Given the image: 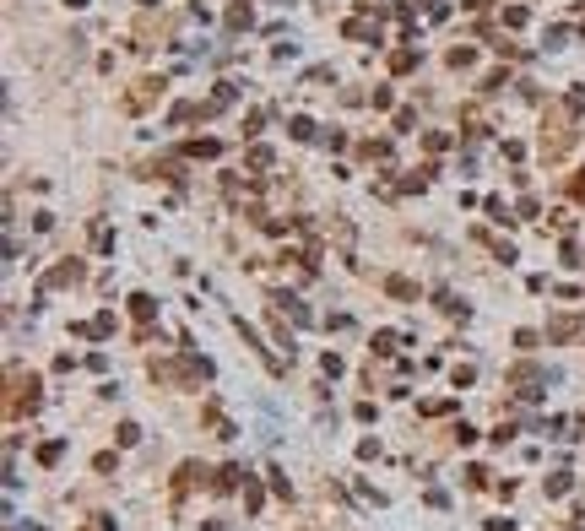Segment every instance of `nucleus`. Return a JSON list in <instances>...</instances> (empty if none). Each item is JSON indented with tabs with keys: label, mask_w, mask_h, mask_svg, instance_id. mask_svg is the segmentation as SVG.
Listing matches in <instances>:
<instances>
[{
	"label": "nucleus",
	"mask_w": 585,
	"mask_h": 531,
	"mask_svg": "<svg viewBox=\"0 0 585 531\" xmlns=\"http://www.w3.org/2000/svg\"><path fill=\"white\" fill-rule=\"evenodd\" d=\"M228 27H249V6H244V0L233 6V11H228Z\"/></svg>",
	"instance_id": "8"
},
{
	"label": "nucleus",
	"mask_w": 585,
	"mask_h": 531,
	"mask_svg": "<svg viewBox=\"0 0 585 531\" xmlns=\"http://www.w3.org/2000/svg\"><path fill=\"white\" fill-rule=\"evenodd\" d=\"M158 92H163V82H136V92H130L125 103H130V109H146V103L158 98Z\"/></svg>",
	"instance_id": "2"
},
{
	"label": "nucleus",
	"mask_w": 585,
	"mask_h": 531,
	"mask_svg": "<svg viewBox=\"0 0 585 531\" xmlns=\"http://www.w3.org/2000/svg\"><path fill=\"white\" fill-rule=\"evenodd\" d=\"M574 195H580V201H585V168H580V179H574Z\"/></svg>",
	"instance_id": "9"
},
{
	"label": "nucleus",
	"mask_w": 585,
	"mask_h": 531,
	"mask_svg": "<svg viewBox=\"0 0 585 531\" xmlns=\"http://www.w3.org/2000/svg\"><path fill=\"white\" fill-rule=\"evenodd\" d=\"M390 65H396V71H412V65H418V55H412V49H396V55H390Z\"/></svg>",
	"instance_id": "6"
},
{
	"label": "nucleus",
	"mask_w": 585,
	"mask_h": 531,
	"mask_svg": "<svg viewBox=\"0 0 585 531\" xmlns=\"http://www.w3.org/2000/svg\"><path fill=\"white\" fill-rule=\"evenodd\" d=\"M249 168H271V146H249Z\"/></svg>",
	"instance_id": "5"
},
{
	"label": "nucleus",
	"mask_w": 585,
	"mask_h": 531,
	"mask_svg": "<svg viewBox=\"0 0 585 531\" xmlns=\"http://www.w3.org/2000/svg\"><path fill=\"white\" fill-rule=\"evenodd\" d=\"M347 39H374L380 43V27L374 22H347Z\"/></svg>",
	"instance_id": "3"
},
{
	"label": "nucleus",
	"mask_w": 585,
	"mask_h": 531,
	"mask_svg": "<svg viewBox=\"0 0 585 531\" xmlns=\"http://www.w3.org/2000/svg\"><path fill=\"white\" fill-rule=\"evenodd\" d=\"M547 336L553 342H569V336H580V320L574 315H558V320H547Z\"/></svg>",
	"instance_id": "1"
},
{
	"label": "nucleus",
	"mask_w": 585,
	"mask_h": 531,
	"mask_svg": "<svg viewBox=\"0 0 585 531\" xmlns=\"http://www.w3.org/2000/svg\"><path fill=\"white\" fill-rule=\"evenodd\" d=\"M287 130H293V142H309V136H315V125L303 120V114H298V120H293V125H287Z\"/></svg>",
	"instance_id": "4"
},
{
	"label": "nucleus",
	"mask_w": 585,
	"mask_h": 531,
	"mask_svg": "<svg viewBox=\"0 0 585 531\" xmlns=\"http://www.w3.org/2000/svg\"><path fill=\"white\" fill-rule=\"evenodd\" d=\"M130 309H136V320H152V298H146V293H136V298H130Z\"/></svg>",
	"instance_id": "7"
}]
</instances>
